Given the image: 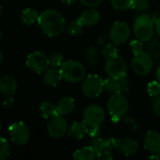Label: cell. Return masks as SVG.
I'll return each mask as SVG.
<instances>
[{
	"instance_id": "6da1fadb",
	"label": "cell",
	"mask_w": 160,
	"mask_h": 160,
	"mask_svg": "<svg viewBox=\"0 0 160 160\" xmlns=\"http://www.w3.org/2000/svg\"><path fill=\"white\" fill-rule=\"evenodd\" d=\"M38 23L42 32L50 38H57L62 35L66 27L64 16L56 9H45L38 17Z\"/></svg>"
},
{
	"instance_id": "7a4b0ae2",
	"label": "cell",
	"mask_w": 160,
	"mask_h": 160,
	"mask_svg": "<svg viewBox=\"0 0 160 160\" xmlns=\"http://www.w3.org/2000/svg\"><path fill=\"white\" fill-rule=\"evenodd\" d=\"M133 30L136 38L146 43L153 38L156 24L150 15L142 14L136 17L133 24Z\"/></svg>"
},
{
	"instance_id": "3957f363",
	"label": "cell",
	"mask_w": 160,
	"mask_h": 160,
	"mask_svg": "<svg viewBox=\"0 0 160 160\" xmlns=\"http://www.w3.org/2000/svg\"><path fill=\"white\" fill-rule=\"evenodd\" d=\"M60 71L65 80L70 83H78L85 78V68L83 65L77 60H67L60 68Z\"/></svg>"
},
{
	"instance_id": "277c9868",
	"label": "cell",
	"mask_w": 160,
	"mask_h": 160,
	"mask_svg": "<svg viewBox=\"0 0 160 160\" xmlns=\"http://www.w3.org/2000/svg\"><path fill=\"white\" fill-rule=\"evenodd\" d=\"M108 111L112 116V121L117 122L122 118L129 109V103L128 98L122 94L112 95L108 100Z\"/></svg>"
},
{
	"instance_id": "5b68a950",
	"label": "cell",
	"mask_w": 160,
	"mask_h": 160,
	"mask_svg": "<svg viewBox=\"0 0 160 160\" xmlns=\"http://www.w3.org/2000/svg\"><path fill=\"white\" fill-rule=\"evenodd\" d=\"M131 66L133 71L139 76L148 75L154 67V59L147 51H142L137 53H133Z\"/></svg>"
},
{
	"instance_id": "8992f818",
	"label": "cell",
	"mask_w": 160,
	"mask_h": 160,
	"mask_svg": "<svg viewBox=\"0 0 160 160\" xmlns=\"http://www.w3.org/2000/svg\"><path fill=\"white\" fill-rule=\"evenodd\" d=\"M81 89L82 95L86 98H98L104 90V81L98 75L90 74L82 81Z\"/></svg>"
},
{
	"instance_id": "52a82bcc",
	"label": "cell",
	"mask_w": 160,
	"mask_h": 160,
	"mask_svg": "<svg viewBox=\"0 0 160 160\" xmlns=\"http://www.w3.org/2000/svg\"><path fill=\"white\" fill-rule=\"evenodd\" d=\"M105 120L104 109L97 104L86 107L82 113V121L89 128H99Z\"/></svg>"
},
{
	"instance_id": "ba28073f",
	"label": "cell",
	"mask_w": 160,
	"mask_h": 160,
	"mask_svg": "<svg viewBox=\"0 0 160 160\" xmlns=\"http://www.w3.org/2000/svg\"><path fill=\"white\" fill-rule=\"evenodd\" d=\"M8 135L11 142L18 146L25 145L30 140V130L23 122H15L8 127Z\"/></svg>"
},
{
	"instance_id": "9c48e42d",
	"label": "cell",
	"mask_w": 160,
	"mask_h": 160,
	"mask_svg": "<svg viewBox=\"0 0 160 160\" xmlns=\"http://www.w3.org/2000/svg\"><path fill=\"white\" fill-rule=\"evenodd\" d=\"M104 70L109 77L121 78L128 75V68L125 59L119 55H116L106 60Z\"/></svg>"
},
{
	"instance_id": "30bf717a",
	"label": "cell",
	"mask_w": 160,
	"mask_h": 160,
	"mask_svg": "<svg viewBox=\"0 0 160 160\" xmlns=\"http://www.w3.org/2000/svg\"><path fill=\"white\" fill-rule=\"evenodd\" d=\"M25 64L31 71L40 74L44 73L49 68L50 59L42 52H34L28 54Z\"/></svg>"
},
{
	"instance_id": "8fae6325",
	"label": "cell",
	"mask_w": 160,
	"mask_h": 160,
	"mask_svg": "<svg viewBox=\"0 0 160 160\" xmlns=\"http://www.w3.org/2000/svg\"><path fill=\"white\" fill-rule=\"evenodd\" d=\"M130 37V27L125 22H115L109 32V38L112 42L121 45L128 41Z\"/></svg>"
},
{
	"instance_id": "7c38bea8",
	"label": "cell",
	"mask_w": 160,
	"mask_h": 160,
	"mask_svg": "<svg viewBox=\"0 0 160 160\" xmlns=\"http://www.w3.org/2000/svg\"><path fill=\"white\" fill-rule=\"evenodd\" d=\"M47 131L52 139H60L64 137L68 131V121L63 115H56L51 118L47 126Z\"/></svg>"
},
{
	"instance_id": "4fadbf2b",
	"label": "cell",
	"mask_w": 160,
	"mask_h": 160,
	"mask_svg": "<svg viewBox=\"0 0 160 160\" xmlns=\"http://www.w3.org/2000/svg\"><path fill=\"white\" fill-rule=\"evenodd\" d=\"M90 145L94 148V150L97 153V157L100 154H103L105 152L112 151L114 148H117V140L115 139H101L100 137L91 139Z\"/></svg>"
},
{
	"instance_id": "5bb4252c",
	"label": "cell",
	"mask_w": 160,
	"mask_h": 160,
	"mask_svg": "<svg viewBox=\"0 0 160 160\" xmlns=\"http://www.w3.org/2000/svg\"><path fill=\"white\" fill-rule=\"evenodd\" d=\"M143 146L149 153L160 155V132L155 130L148 131L144 138Z\"/></svg>"
},
{
	"instance_id": "9a60e30c",
	"label": "cell",
	"mask_w": 160,
	"mask_h": 160,
	"mask_svg": "<svg viewBox=\"0 0 160 160\" xmlns=\"http://www.w3.org/2000/svg\"><path fill=\"white\" fill-rule=\"evenodd\" d=\"M117 149L125 157H130L138 152L139 144L131 138H123L117 140Z\"/></svg>"
},
{
	"instance_id": "2e32d148",
	"label": "cell",
	"mask_w": 160,
	"mask_h": 160,
	"mask_svg": "<svg viewBox=\"0 0 160 160\" xmlns=\"http://www.w3.org/2000/svg\"><path fill=\"white\" fill-rule=\"evenodd\" d=\"M78 20L83 24V26H94L99 22L100 13L95 8H88L80 14Z\"/></svg>"
},
{
	"instance_id": "e0dca14e",
	"label": "cell",
	"mask_w": 160,
	"mask_h": 160,
	"mask_svg": "<svg viewBox=\"0 0 160 160\" xmlns=\"http://www.w3.org/2000/svg\"><path fill=\"white\" fill-rule=\"evenodd\" d=\"M16 80L8 75L2 76L0 79V90L4 97H14L17 91Z\"/></svg>"
},
{
	"instance_id": "ac0fdd59",
	"label": "cell",
	"mask_w": 160,
	"mask_h": 160,
	"mask_svg": "<svg viewBox=\"0 0 160 160\" xmlns=\"http://www.w3.org/2000/svg\"><path fill=\"white\" fill-rule=\"evenodd\" d=\"M89 133V127L85 124V122H74L70 128H68V135L69 138L80 141L82 140Z\"/></svg>"
},
{
	"instance_id": "d6986e66",
	"label": "cell",
	"mask_w": 160,
	"mask_h": 160,
	"mask_svg": "<svg viewBox=\"0 0 160 160\" xmlns=\"http://www.w3.org/2000/svg\"><path fill=\"white\" fill-rule=\"evenodd\" d=\"M61 80H63V77H62L60 68L51 67L44 72L43 81L48 86L55 87L58 85V83L61 82Z\"/></svg>"
},
{
	"instance_id": "ffe728a7",
	"label": "cell",
	"mask_w": 160,
	"mask_h": 160,
	"mask_svg": "<svg viewBox=\"0 0 160 160\" xmlns=\"http://www.w3.org/2000/svg\"><path fill=\"white\" fill-rule=\"evenodd\" d=\"M75 99L71 97H63L56 104L57 112L60 115H67L75 109Z\"/></svg>"
},
{
	"instance_id": "44dd1931",
	"label": "cell",
	"mask_w": 160,
	"mask_h": 160,
	"mask_svg": "<svg viewBox=\"0 0 160 160\" xmlns=\"http://www.w3.org/2000/svg\"><path fill=\"white\" fill-rule=\"evenodd\" d=\"M104 90L111 95L123 93V88L120 79L108 76V78L104 80Z\"/></svg>"
},
{
	"instance_id": "7402d4cb",
	"label": "cell",
	"mask_w": 160,
	"mask_h": 160,
	"mask_svg": "<svg viewBox=\"0 0 160 160\" xmlns=\"http://www.w3.org/2000/svg\"><path fill=\"white\" fill-rule=\"evenodd\" d=\"M100 50L98 46H88L85 48L84 50V58L86 63L91 66L94 67L98 64L99 57H100Z\"/></svg>"
},
{
	"instance_id": "603a6c76",
	"label": "cell",
	"mask_w": 160,
	"mask_h": 160,
	"mask_svg": "<svg viewBox=\"0 0 160 160\" xmlns=\"http://www.w3.org/2000/svg\"><path fill=\"white\" fill-rule=\"evenodd\" d=\"M39 17L38 12L35 9V8H26L23 10H22L21 14H20V20L22 23H24L25 25H32L34 24L36 22H38Z\"/></svg>"
},
{
	"instance_id": "cb8c5ba5",
	"label": "cell",
	"mask_w": 160,
	"mask_h": 160,
	"mask_svg": "<svg viewBox=\"0 0 160 160\" xmlns=\"http://www.w3.org/2000/svg\"><path fill=\"white\" fill-rule=\"evenodd\" d=\"M73 158L76 160H94L97 158V153L94 150V148L91 145H89L82 147L75 151Z\"/></svg>"
},
{
	"instance_id": "d4e9b609",
	"label": "cell",
	"mask_w": 160,
	"mask_h": 160,
	"mask_svg": "<svg viewBox=\"0 0 160 160\" xmlns=\"http://www.w3.org/2000/svg\"><path fill=\"white\" fill-rule=\"evenodd\" d=\"M39 112H40L41 117L44 119H49V118H52L56 115H60L57 112L56 105H54L53 103H52L50 101L42 102L39 106Z\"/></svg>"
},
{
	"instance_id": "484cf974",
	"label": "cell",
	"mask_w": 160,
	"mask_h": 160,
	"mask_svg": "<svg viewBox=\"0 0 160 160\" xmlns=\"http://www.w3.org/2000/svg\"><path fill=\"white\" fill-rule=\"evenodd\" d=\"M146 51L153 57L154 60L160 62V40L159 39H151L146 42Z\"/></svg>"
},
{
	"instance_id": "4316f807",
	"label": "cell",
	"mask_w": 160,
	"mask_h": 160,
	"mask_svg": "<svg viewBox=\"0 0 160 160\" xmlns=\"http://www.w3.org/2000/svg\"><path fill=\"white\" fill-rule=\"evenodd\" d=\"M101 52H102L101 53L102 56L106 60L109 58H112L113 56H116V55H118V45L111 41L110 43L104 45Z\"/></svg>"
},
{
	"instance_id": "83f0119b",
	"label": "cell",
	"mask_w": 160,
	"mask_h": 160,
	"mask_svg": "<svg viewBox=\"0 0 160 160\" xmlns=\"http://www.w3.org/2000/svg\"><path fill=\"white\" fill-rule=\"evenodd\" d=\"M83 29V24L77 19L75 21H72L68 23L67 25V31L70 36H79L82 33Z\"/></svg>"
},
{
	"instance_id": "f1b7e54d",
	"label": "cell",
	"mask_w": 160,
	"mask_h": 160,
	"mask_svg": "<svg viewBox=\"0 0 160 160\" xmlns=\"http://www.w3.org/2000/svg\"><path fill=\"white\" fill-rule=\"evenodd\" d=\"M49 59H50V66L52 68H60L61 66L63 65V63L65 62L64 55L60 52L52 53L50 55Z\"/></svg>"
},
{
	"instance_id": "f546056e",
	"label": "cell",
	"mask_w": 160,
	"mask_h": 160,
	"mask_svg": "<svg viewBox=\"0 0 160 160\" xmlns=\"http://www.w3.org/2000/svg\"><path fill=\"white\" fill-rule=\"evenodd\" d=\"M111 3L116 10H126L131 8L133 0H111Z\"/></svg>"
},
{
	"instance_id": "4dcf8cb0",
	"label": "cell",
	"mask_w": 160,
	"mask_h": 160,
	"mask_svg": "<svg viewBox=\"0 0 160 160\" xmlns=\"http://www.w3.org/2000/svg\"><path fill=\"white\" fill-rule=\"evenodd\" d=\"M147 92L153 98L160 96V82L158 81H152L147 84Z\"/></svg>"
},
{
	"instance_id": "1f68e13d",
	"label": "cell",
	"mask_w": 160,
	"mask_h": 160,
	"mask_svg": "<svg viewBox=\"0 0 160 160\" xmlns=\"http://www.w3.org/2000/svg\"><path fill=\"white\" fill-rule=\"evenodd\" d=\"M149 7H150L149 0H133L131 8L139 12H144L148 10Z\"/></svg>"
},
{
	"instance_id": "d6a6232c",
	"label": "cell",
	"mask_w": 160,
	"mask_h": 160,
	"mask_svg": "<svg viewBox=\"0 0 160 160\" xmlns=\"http://www.w3.org/2000/svg\"><path fill=\"white\" fill-rule=\"evenodd\" d=\"M0 159H7L9 156V145L8 141L3 137L0 139Z\"/></svg>"
},
{
	"instance_id": "836d02e7",
	"label": "cell",
	"mask_w": 160,
	"mask_h": 160,
	"mask_svg": "<svg viewBox=\"0 0 160 160\" xmlns=\"http://www.w3.org/2000/svg\"><path fill=\"white\" fill-rule=\"evenodd\" d=\"M143 43L142 41H141L140 39H134L132 41H130L129 43V48L130 50L132 51L133 53H137V52H140L142 51H144V46H143Z\"/></svg>"
},
{
	"instance_id": "e575fe53",
	"label": "cell",
	"mask_w": 160,
	"mask_h": 160,
	"mask_svg": "<svg viewBox=\"0 0 160 160\" xmlns=\"http://www.w3.org/2000/svg\"><path fill=\"white\" fill-rule=\"evenodd\" d=\"M103 0H80V2L87 8H96L102 3Z\"/></svg>"
},
{
	"instance_id": "d590c367",
	"label": "cell",
	"mask_w": 160,
	"mask_h": 160,
	"mask_svg": "<svg viewBox=\"0 0 160 160\" xmlns=\"http://www.w3.org/2000/svg\"><path fill=\"white\" fill-rule=\"evenodd\" d=\"M152 106H153V110L155 112V113L160 117V96L158 98H155L154 100H153V103H152Z\"/></svg>"
},
{
	"instance_id": "8d00e7d4",
	"label": "cell",
	"mask_w": 160,
	"mask_h": 160,
	"mask_svg": "<svg viewBox=\"0 0 160 160\" xmlns=\"http://www.w3.org/2000/svg\"><path fill=\"white\" fill-rule=\"evenodd\" d=\"M88 135L90 136L91 139L98 138L100 136V129H99V128H89Z\"/></svg>"
},
{
	"instance_id": "74e56055",
	"label": "cell",
	"mask_w": 160,
	"mask_h": 160,
	"mask_svg": "<svg viewBox=\"0 0 160 160\" xmlns=\"http://www.w3.org/2000/svg\"><path fill=\"white\" fill-rule=\"evenodd\" d=\"M112 153H111V151H109V152H105V153H103V154H100V155H98V157H97V158L98 159H100V160H111L112 159Z\"/></svg>"
},
{
	"instance_id": "f35d334b",
	"label": "cell",
	"mask_w": 160,
	"mask_h": 160,
	"mask_svg": "<svg viewBox=\"0 0 160 160\" xmlns=\"http://www.w3.org/2000/svg\"><path fill=\"white\" fill-rule=\"evenodd\" d=\"M14 103V97H5L4 99V106L6 108H11Z\"/></svg>"
},
{
	"instance_id": "ab89813d",
	"label": "cell",
	"mask_w": 160,
	"mask_h": 160,
	"mask_svg": "<svg viewBox=\"0 0 160 160\" xmlns=\"http://www.w3.org/2000/svg\"><path fill=\"white\" fill-rule=\"evenodd\" d=\"M98 45H102V44L105 43L106 39H107V37H106L105 35H101V36L98 37Z\"/></svg>"
},
{
	"instance_id": "60d3db41",
	"label": "cell",
	"mask_w": 160,
	"mask_h": 160,
	"mask_svg": "<svg viewBox=\"0 0 160 160\" xmlns=\"http://www.w3.org/2000/svg\"><path fill=\"white\" fill-rule=\"evenodd\" d=\"M155 24H156V32L160 38V17L155 22Z\"/></svg>"
},
{
	"instance_id": "b9f144b4",
	"label": "cell",
	"mask_w": 160,
	"mask_h": 160,
	"mask_svg": "<svg viewBox=\"0 0 160 160\" xmlns=\"http://www.w3.org/2000/svg\"><path fill=\"white\" fill-rule=\"evenodd\" d=\"M59 1H61L62 3L67 4V5H72V4L75 3L77 0H59Z\"/></svg>"
},
{
	"instance_id": "7bdbcfd3",
	"label": "cell",
	"mask_w": 160,
	"mask_h": 160,
	"mask_svg": "<svg viewBox=\"0 0 160 160\" xmlns=\"http://www.w3.org/2000/svg\"><path fill=\"white\" fill-rule=\"evenodd\" d=\"M156 76H157V79H158V81L160 82V66L158 68V69H157V72H156Z\"/></svg>"
}]
</instances>
